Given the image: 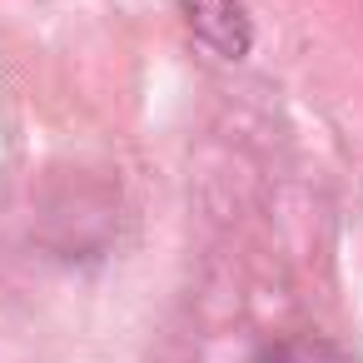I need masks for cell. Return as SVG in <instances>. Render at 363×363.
I'll use <instances>...</instances> for the list:
<instances>
[{
	"label": "cell",
	"mask_w": 363,
	"mask_h": 363,
	"mask_svg": "<svg viewBox=\"0 0 363 363\" xmlns=\"http://www.w3.org/2000/svg\"><path fill=\"white\" fill-rule=\"evenodd\" d=\"M184 16H189V26H194L209 45H219L224 55H244L249 26H244L239 0H184Z\"/></svg>",
	"instance_id": "cell-1"
},
{
	"label": "cell",
	"mask_w": 363,
	"mask_h": 363,
	"mask_svg": "<svg viewBox=\"0 0 363 363\" xmlns=\"http://www.w3.org/2000/svg\"><path fill=\"white\" fill-rule=\"evenodd\" d=\"M254 363H358L348 348L328 343V338H313V333H298V338H284L274 348H264Z\"/></svg>",
	"instance_id": "cell-2"
}]
</instances>
